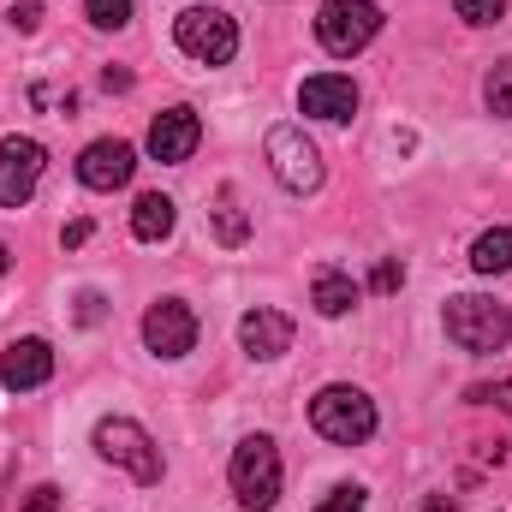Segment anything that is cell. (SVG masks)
<instances>
[{
	"mask_svg": "<svg viewBox=\"0 0 512 512\" xmlns=\"http://www.w3.org/2000/svg\"><path fill=\"white\" fill-rule=\"evenodd\" d=\"M483 102H489V114L512 120V60L489 66V78H483Z\"/></svg>",
	"mask_w": 512,
	"mask_h": 512,
	"instance_id": "cell-19",
	"label": "cell"
},
{
	"mask_svg": "<svg viewBox=\"0 0 512 512\" xmlns=\"http://www.w3.org/2000/svg\"><path fill=\"white\" fill-rule=\"evenodd\" d=\"M48 376H54V346H48V340L24 334V340L6 346V358H0V382L12 387V393H30V387H42Z\"/></svg>",
	"mask_w": 512,
	"mask_h": 512,
	"instance_id": "cell-13",
	"label": "cell"
},
{
	"mask_svg": "<svg viewBox=\"0 0 512 512\" xmlns=\"http://www.w3.org/2000/svg\"><path fill=\"white\" fill-rule=\"evenodd\" d=\"M102 84H108V90H131V72H114V66H108V72H102Z\"/></svg>",
	"mask_w": 512,
	"mask_h": 512,
	"instance_id": "cell-29",
	"label": "cell"
},
{
	"mask_svg": "<svg viewBox=\"0 0 512 512\" xmlns=\"http://www.w3.org/2000/svg\"><path fill=\"white\" fill-rule=\"evenodd\" d=\"M84 12L96 30H126L131 24V0H84Z\"/></svg>",
	"mask_w": 512,
	"mask_h": 512,
	"instance_id": "cell-20",
	"label": "cell"
},
{
	"mask_svg": "<svg viewBox=\"0 0 512 512\" xmlns=\"http://www.w3.org/2000/svg\"><path fill=\"white\" fill-rule=\"evenodd\" d=\"M54 507H60V489H54V483H36V489L18 501V512H54Z\"/></svg>",
	"mask_w": 512,
	"mask_h": 512,
	"instance_id": "cell-22",
	"label": "cell"
},
{
	"mask_svg": "<svg viewBox=\"0 0 512 512\" xmlns=\"http://www.w3.org/2000/svg\"><path fill=\"white\" fill-rule=\"evenodd\" d=\"M268 167L292 197L322 191V149L304 137V126H274L268 131Z\"/></svg>",
	"mask_w": 512,
	"mask_h": 512,
	"instance_id": "cell-7",
	"label": "cell"
},
{
	"mask_svg": "<svg viewBox=\"0 0 512 512\" xmlns=\"http://www.w3.org/2000/svg\"><path fill=\"white\" fill-rule=\"evenodd\" d=\"M6 262H12V256H6V245H0V274H6Z\"/></svg>",
	"mask_w": 512,
	"mask_h": 512,
	"instance_id": "cell-30",
	"label": "cell"
},
{
	"mask_svg": "<svg viewBox=\"0 0 512 512\" xmlns=\"http://www.w3.org/2000/svg\"><path fill=\"white\" fill-rule=\"evenodd\" d=\"M298 108H304L310 120L340 126V120H352V114H358V84H352V78H340V72H316V78H304Z\"/></svg>",
	"mask_w": 512,
	"mask_h": 512,
	"instance_id": "cell-12",
	"label": "cell"
},
{
	"mask_svg": "<svg viewBox=\"0 0 512 512\" xmlns=\"http://www.w3.org/2000/svg\"><path fill=\"white\" fill-rule=\"evenodd\" d=\"M173 221H179L173 197H161V191H143V197H137V209H131V239H143V245H161V239L173 233Z\"/></svg>",
	"mask_w": 512,
	"mask_h": 512,
	"instance_id": "cell-15",
	"label": "cell"
},
{
	"mask_svg": "<svg viewBox=\"0 0 512 512\" xmlns=\"http://www.w3.org/2000/svg\"><path fill=\"white\" fill-rule=\"evenodd\" d=\"M399 280H405V268H399V262H376V280H370V286H376V292H393Z\"/></svg>",
	"mask_w": 512,
	"mask_h": 512,
	"instance_id": "cell-26",
	"label": "cell"
},
{
	"mask_svg": "<svg viewBox=\"0 0 512 512\" xmlns=\"http://www.w3.org/2000/svg\"><path fill=\"white\" fill-rule=\"evenodd\" d=\"M453 12H459L465 24H495V18L507 12V0H453Z\"/></svg>",
	"mask_w": 512,
	"mask_h": 512,
	"instance_id": "cell-21",
	"label": "cell"
},
{
	"mask_svg": "<svg viewBox=\"0 0 512 512\" xmlns=\"http://www.w3.org/2000/svg\"><path fill=\"white\" fill-rule=\"evenodd\" d=\"M447 340L477 358L501 352V346H512V310L483 292H459V298H447Z\"/></svg>",
	"mask_w": 512,
	"mask_h": 512,
	"instance_id": "cell-2",
	"label": "cell"
},
{
	"mask_svg": "<svg viewBox=\"0 0 512 512\" xmlns=\"http://www.w3.org/2000/svg\"><path fill=\"white\" fill-rule=\"evenodd\" d=\"M78 304H84V310H78V316H84V322H96V316H102V298H96V292H84V298H78Z\"/></svg>",
	"mask_w": 512,
	"mask_h": 512,
	"instance_id": "cell-28",
	"label": "cell"
},
{
	"mask_svg": "<svg viewBox=\"0 0 512 512\" xmlns=\"http://www.w3.org/2000/svg\"><path fill=\"white\" fill-rule=\"evenodd\" d=\"M471 268H477V274H507L512 268V227H489V233L471 245Z\"/></svg>",
	"mask_w": 512,
	"mask_h": 512,
	"instance_id": "cell-17",
	"label": "cell"
},
{
	"mask_svg": "<svg viewBox=\"0 0 512 512\" xmlns=\"http://www.w3.org/2000/svg\"><path fill=\"white\" fill-rule=\"evenodd\" d=\"M239 346L251 352V358H280V352H292V316H280V310H245L239 316Z\"/></svg>",
	"mask_w": 512,
	"mask_h": 512,
	"instance_id": "cell-14",
	"label": "cell"
},
{
	"mask_svg": "<svg viewBox=\"0 0 512 512\" xmlns=\"http://www.w3.org/2000/svg\"><path fill=\"white\" fill-rule=\"evenodd\" d=\"M310 429L322 441H334V447H364L376 435V399L364 387H346V382L322 387L310 399Z\"/></svg>",
	"mask_w": 512,
	"mask_h": 512,
	"instance_id": "cell-1",
	"label": "cell"
},
{
	"mask_svg": "<svg viewBox=\"0 0 512 512\" xmlns=\"http://www.w3.org/2000/svg\"><path fill=\"white\" fill-rule=\"evenodd\" d=\"M96 453L108 459V465H120V471H131L137 483H161V447L149 441V429L143 423H131V417H102L96 423Z\"/></svg>",
	"mask_w": 512,
	"mask_h": 512,
	"instance_id": "cell-6",
	"label": "cell"
},
{
	"mask_svg": "<svg viewBox=\"0 0 512 512\" xmlns=\"http://www.w3.org/2000/svg\"><path fill=\"white\" fill-rule=\"evenodd\" d=\"M471 399H489V405H501V411H512V382H495V387H471Z\"/></svg>",
	"mask_w": 512,
	"mask_h": 512,
	"instance_id": "cell-25",
	"label": "cell"
},
{
	"mask_svg": "<svg viewBox=\"0 0 512 512\" xmlns=\"http://www.w3.org/2000/svg\"><path fill=\"white\" fill-rule=\"evenodd\" d=\"M197 143H203V120H197L191 108H167V114H155V120H149V155H155V161H167V167L191 161V155H197Z\"/></svg>",
	"mask_w": 512,
	"mask_h": 512,
	"instance_id": "cell-11",
	"label": "cell"
},
{
	"mask_svg": "<svg viewBox=\"0 0 512 512\" xmlns=\"http://www.w3.org/2000/svg\"><path fill=\"white\" fill-rule=\"evenodd\" d=\"M48 173V149L36 137H0V209H24Z\"/></svg>",
	"mask_w": 512,
	"mask_h": 512,
	"instance_id": "cell-8",
	"label": "cell"
},
{
	"mask_svg": "<svg viewBox=\"0 0 512 512\" xmlns=\"http://www.w3.org/2000/svg\"><path fill=\"white\" fill-rule=\"evenodd\" d=\"M143 346H149L155 358H185V352L197 346V316H191V304H185V298H155V304L143 310Z\"/></svg>",
	"mask_w": 512,
	"mask_h": 512,
	"instance_id": "cell-9",
	"label": "cell"
},
{
	"mask_svg": "<svg viewBox=\"0 0 512 512\" xmlns=\"http://www.w3.org/2000/svg\"><path fill=\"white\" fill-rule=\"evenodd\" d=\"M42 24V0H24V6H12V30H36Z\"/></svg>",
	"mask_w": 512,
	"mask_h": 512,
	"instance_id": "cell-24",
	"label": "cell"
},
{
	"mask_svg": "<svg viewBox=\"0 0 512 512\" xmlns=\"http://www.w3.org/2000/svg\"><path fill=\"white\" fill-rule=\"evenodd\" d=\"M316 512H364V489H334Z\"/></svg>",
	"mask_w": 512,
	"mask_h": 512,
	"instance_id": "cell-23",
	"label": "cell"
},
{
	"mask_svg": "<svg viewBox=\"0 0 512 512\" xmlns=\"http://www.w3.org/2000/svg\"><path fill=\"white\" fill-rule=\"evenodd\" d=\"M60 239H66V251H78V245H84V239H90V221H72V227H66V233H60Z\"/></svg>",
	"mask_w": 512,
	"mask_h": 512,
	"instance_id": "cell-27",
	"label": "cell"
},
{
	"mask_svg": "<svg viewBox=\"0 0 512 512\" xmlns=\"http://www.w3.org/2000/svg\"><path fill=\"white\" fill-rule=\"evenodd\" d=\"M233 495L251 512H268L280 501V447L268 435H245L233 447Z\"/></svg>",
	"mask_w": 512,
	"mask_h": 512,
	"instance_id": "cell-5",
	"label": "cell"
},
{
	"mask_svg": "<svg viewBox=\"0 0 512 512\" xmlns=\"http://www.w3.org/2000/svg\"><path fill=\"white\" fill-rule=\"evenodd\" d=\"M131 173H137V149H131L126 137H96L78 155V179L90 191H120V185H131Z\"/></svg>",
	"mask_w": 512,
	"mask_h": 512,
	"instance_id": "cell-10",
	"label": "cell"
},
{
	"mask_svg": "<svg viewBox=\"0 0 512 512\" xmlns=\"http://www.w3.org/2000/svg\"><path fill=\"white\" fill-rule=\"evenodd\" d=\"M173 42L197 60V66H227L239 54V24L221 6H185L173 18Z\"/></svg>",
	"mask_w": 512,
	"mask_h": 512,
	"instance_id": "cell-4",
	"label": "cell"
},
{
	"mask_svg": "<svg viewBox=\"0 0 512 512\" xmlns=\"http://www.w3.org/2000/svg\"><path fill=\"white\" fill-rule=\"evenodd\" d=\"M358 298H364V286H358L352 274H340V268H322L316 286H310V304H316L322 316H346V310H358Z\"/></svg>",
	"mask_w": 512,
	"mask_h": 512,
	"instance_id": "cell-16",
	"label": "cell"
},
{
	"mask_svg": "<svg viewBox=\"0 0 512 512\" xmlns=\"http://www.w3.org/2000/svg\"><path fill=\"white\" fill-rule=\"evenodd\" d=\"M382 36V6L376 0H328L316 12V42L334 54V60H352L358 48H370Z\"/></svg>",
	"mask_w": 512,
	"mask_h": 512,
	"instance_id": "cell-3",
	"label": "cell"
},
{
	"mask_svg": "<svg viewBox=\"0 0 512 512\" xmlns=\"http://www.w3.org/2000/svg\"><path fill=\"white\" fill-rule=\"evenodd\" d=\"M209 215H215V239H221V245H245V239H251V221H245V209H239L233 197H221Z\"/></svg>",
	"mask_w": 512,
	"mask_h": 512,
	"instance_id": "cell-18",
	"label": "cell"
}]
</instances>
